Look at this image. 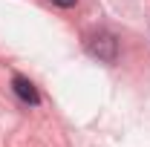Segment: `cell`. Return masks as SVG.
Here are the masks:
<instances>
[{
  "label": "cell",
  "mask_w": 150,
  "mask_h": 147,
  "mask_svg": "<svg viewBox=\"0 0 150 147\" xmlns=\"http://www.w3.org/2000/svg\"><path fill=\"white\" fill-rule=\"evenodd\" d=\"M90 52H93L98 61H104V64H112L115 61V49H118V43H115V37L110 32H98V35L90 37Z\"/></svg>",
  "instance_id": "6da1fadb"
},
{
  "label": "cell",
  "mask_w": 150,
  "mask_h": 147,
  "mask_svg": "<svg viewBox=\"0 0 150 147\" xmlns=\"http://www.w3.org/2000/svg\"><path fill=\"white\" fill-rule=\"evenodd\" d=\"M12 90H15V95H18L20 101H26V104H40V95H38L35 84H32L29 78L15 75V81H12Z\"/></svg>",
  "instance_id": "7a4b0ae2"
},
{
  "label": "cell",
  "mask_w": 150,
  "mask_h": 147,
  "mask_svg": "<svg viewBox=\"0 0 150 147\" xmlns=\"http://www.w3.org/2000/svg\"><path fill=\"white\" fill-rule=\"evenodd\" d=\"M55 6H61V9H69V6H75V0H52Z\"/></svg>",
  "instance_id": "3957f363"
}]
</instances>
